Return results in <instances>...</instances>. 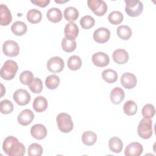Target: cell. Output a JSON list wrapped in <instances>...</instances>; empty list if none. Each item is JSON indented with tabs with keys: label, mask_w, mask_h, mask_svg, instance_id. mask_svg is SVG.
<instances>
[{
	"label": "cell",
	"mask_w": 156,
	"mask_h": 156,
	"mask_svg": "<svg viewBox=\"0 0 156 156\" xmlns=\"http://www.w3.org/2000/svg\"><path fill=\"white\" fill-rule=\"evenodd\" d=\"M2 149L9 156H23L26 152L24 144L13 136H9L5 138Z\"/></svg>",
	"instance_id": "6da1fadb"
},
{
	"label": "cell",
	"mask_w": 156,
	"mask_h": 156,
	"mask_svg": "<svg viewBox=\"0 0 156 156\" xmlns=\"http://www.w3.org/2000/svg\"><path fill=\"white\" fill-rule=\"evenodd\" d=\"M18 69V66L16 62L12 60H7L1 68V77L6 80H12L16 76Z\"/></svg>",
	"instance_id": "7a4b0ae2"
},
{
	"label": "cell",
	"mask_w": 156,
	"mask_h": 156,
	"mask_svg": "<svg viewBox=\"0 0 156 156\" xmlns=\"http://www.w3.org/2000/svg\"><path fill=\"white\" fill-rule=\"evenodd\" d=\"M58 129L63 133H69L73 129L74 124L71 116L66 113H60L56 118Z\"/></svg>",
	"instance_id": "3957f363"
},
{
	"label": "cell",
	"mask_w": 156,
	"mask_h": 156,
	"mask_svg": "<svg viewBox=\"0 0 156 156\" xmlns=\"http://www.w3.org/2000/svg\"><path fill=\"white\" fill-rule=\"evenodd\" d=\"M126 13L131 17L139 16L143 10V4L138 0H125Z\"/></svg>",
	"instance_id": "277c9868"
},
{
	"label": "cell",
	"mask_w": 156,
	"mask_h": 156,
	"mask_svg": "<svg viewBox=\"0 0 156 156\" xmlns=\"http://www.w3.org/2000/svg\"><path fill=\"white\" fill-rule=\"evenodd\" d=\"M152 121L150 119H142L138 126V135L143 139H149L152 135Z\"/></svg>",
	"instance_id": "5b68a950"
},
{
	"label": "cell",
	"mask_w": 156,
	"mask_h": 156,
	"mask_svg": "<svg viewBox=\"0 0 156 156\" xmlns=\"http://www.w3.org/2000/svg\"><path fill=\"white\" fill-rule=\"evenodd\" d=\"M87 4L91 10L99 16L105 15L108 9L105 2L101 0H88Z\"/></svg>",
	"instance_id": "8992f818"
},
{
	"label": "cell",
	"mask_w": 156,
	"mask_h": 156,
	"mask_svg": "<svg viewBox=\"0 0 156 156\" xmlns=\"http://www.w3.org/2000/svg\"><path fill=\"white\" fill-rule=\"evenodd\" d=\"M2 51L7 57H16L20 53V47L16 41L7 40L2 44Z\"/></svg>",
	"instance_id": "52a82bcc"
},
{
	"label": "cell",
	"mask_w": 156,
	"mask_h": 156,
	"mask_svg": "<svg viewBox=\"0 0 156 156\" xmlns=\"http://www.w3.org/2000/svg\"><path fill=\"white\" fill-rule=\"evenodd\" d=\"M64 62L63 59L58 56L50 58L47 62L48 69L53 73L61 72L64 68Z\"/></svg>",
	"instance_id": "ba28073f"
},
{
	"label": "cell",
	"mask_w": 156,
	"mask_h": 156,
	"mask_svg": "<svg viewBox=\"0 0 156 156\" xmlns=\"http://www.w3.org/2000/svg\"><path fill=\"white\" fill-rule=\"evenodd\" d=\"M13 98L18 105L23 106L29 104L30 101V95L27 90L20 88L15 91Z\"/></svg>",
	"instance_id": "9c48e42d"
},
{
	"label": "cell",
	"mask_w": 156,
	"mask_h": 156,
	"mask_svg": "<svg viewBox=\"0 0 156 156\" xmlns=\"http://www.w3.org/2000/svg\"><path fill=\"white\" fill-rule=\"evenodd\" d=\"M110 37V30L105 27H100L94 30L93 39L98 43H105L108 41Z\"/></svg>",
	"instance_id": "30bf717a"
},
{
	"label": "cell",
	"mask_w": 156,
	"mask_h": 156,
	"mask_svg": "<svg viewBox=\"0 0 156 156\" xmlns=\"http://www.w3.org/2000/svg\"><path fill=\"white\" fill-rule=\"evenodd\" d=\"M91 60L95 66L102 68L105 67L108 65L110 58L108 55L105 52H98L93 55Z\"/></svg>",
	"instance_id": "8fae6325"
},
{
	"label": "cell",
	"mask_w": 156,
	"mask_h": 156,
	"mask_svg": "<svg viewBox=\"0 0 156 156\" xmlns=\"http://www.w3.org/2000/svg\"><path fill=\"white\" fill-rule=\"evenodd\" d=\"M120 81L122 87L126 89H132L137 83L135 76L130 73H124L121 77Z\"/></svg>",
	"instance_id": "7c38bea8"
},
{
	"label": "cell",
	"mask_w": 156,
	"mask_h": 156,
	"mask_svg": "<svg viewBox=\"0 0 156 156\" xmlns=\"http://www.w3.org/2000/svg\"><path fill=\"white\" fill-rule=\"evenodd\" d=\"M143 151V146L138 142L129 143L125 148L124 154L126 156H139Z\"/></svg>",
	"instance_id": "4fadbf2b"
},
{
	"label": "cell",
	"mask_w": 156,
	"mask_h": 156,
	"mask_svg": "<svg viewBox=\"0 0 156 156\" xmlns=\"http://www.w3.org/2000/svg\"><path fill=\"white\" fill-rule=\"evenodd\" d=\"M34 118V114L30 109H24L21 111L18 116V123L23 126L30 124Z\"/></svg>",
	"instance_id": "5bb4252c"
},
{
	"label": "cell",
	"mask_w": 156,
	"mask_h": 156,
	"mask_svg": "<svg viewBox=\"0 0 156 156\" xmlns=\"http://www.w3.org/2000/svg\"><path fill=\"white\" fill-rule=\"evenodd\" d=\"M12 21L11 12L7 6L5 4L0 5V24L1 26H7Z\"/></svg>",
	"instance_id": "9a60e30c"
},
{
	"label": "cell",
	"mask_w": 156,
	"mask_h": 156,
	"mask_svg": "<svg viewBox=\"0 0 156 156\" xmlns=\"http://www.w3.org/2000/svg\"><path fill=\"white\" fill-rule=\"evenodd\" d=\"M31 135L37 140L44 139L47 135V129L46 127L41 124H37L30 129Z\"/></svg>",
	"instance_id": "2e32d148"
},
{
	"label": "cell",
	"mask_w": 156,
	"mask_h": 156,
	"mask_svg": "<svg viewBox=\"0 0 156 156\" xmlns=\"http://www.w3.org/2000/svg\"><path fill=\"white\" fill-rule=\"evenodd\" d=\"M79 32V28L77 24L74 22H69L66 24L64 29L65 37L71 40H75L78 36Z\"/></svg>",
	"instance_id": "e0dca14e"
},
{
	"label": "cell",
	"mask_w": 156,
	"mask_h": 156,
	"mask_svg": "<svg viewBox=\"0 0 156 156\" xmlns=\"http://www.w3.org/2000/svg\"><path fill=\"white\" fill-rule=\"evenodd\" d=\"M112 57L114 62L119 65L124 64L129 60V54L123 49H116L113 52Z\"/></svg>",
	"instance_id": "ac0fdd59"
},
{
	"label": "cell",
	"mask_w": 156,
	"mask_h": 156,
	"mask_svg": "<svg viewBox=\"0 0 156 156\" xmlns=\"http://www.w3.org/2000/svg\"><path fill=\"white\" fill-rule=\"evenodd\" d=\"M124 90L119 87L114 88L110 93V101L114 104H119L124 99Z\"/></svg>",
	"instance_id": "d6986e66"
},
{
	"label": "cell",
	"mask_w": 156,
	"mask_h": 156,
	"mask_svg": "<svg viewBox=\"0 0 156 156\" xmlns=\"http://www.w3.org/2000/svg\"><path fill=\"white\" fill-rule=\"evenodd\" d=\"M32 105L35 112L39 113L43 112L46 110L48 107V101L44 97L39 96L34 99Z\"/></svg>",
	"instance_id": "ffe728a7"
},
{
	"label": "cell",
	"mask_w": 156,
	"mask_h": 156,
	"mask_svg": "<svg viewBox=\"0 0 156 156\" xmlns=\"http://www.w3.org/2000/svg\"><path fill=\"white\" fill-rule=\"evenodd\" d=\"M46 16L49 21L56 23L60 22L62 19V13L58 8L52 7L47 11Z\"/></svg>",
	"instance_id": "44dd1931"
},
{
	"label": "cell",
	"mask_w": 156,
	"mask_h": 156,
	"mask_svg": "<svg viewBox=\"0 0 156 156\" xmlns=\"http://www.w3.org/2000/svg\"><path fill=\"white\" fill-rule=\"evenodd\" d=\"M11 30L15 35L22 36L26 33L27 27L24 22L17 21L12 24L11 26Z\"/></svg>",
	"instance_id": "7402d4cb"
},
{
	"label": "cell",
	"mask_w": 156,
	"mask_h": 156,
	"mask_svg": "<svg viewBox=\"0 0 156 156\" xmlns=\"http://www.w3.org/2000/svg\"><path fill=\"white\" fill-rule=\"evenodd\" d=\"M27 20L32 24H37L41 21L42 14L41 12L36 9H32L27 13Z\"/></svg>",
	"instance_id": "603a6c76"
},
{
	"label": "cell",
	"mask_w": 156,
	"mask_h": 156,
	"mask_svg": "<svg viewBox=\"0 0 156 156\" xmlns=\"http://www.w3.org/2000/svg\"><path fill=\"white\" fill-rule=\"evenodd\" d=\"M108 146L112 152L115 153H119L122 149L123 144L119 138L113 136L109 140Z\"/></svg>",
	"instance_id": "cb8c5ba5"
},
{
	"label": "cell",
	"mask_w": 156,
	"mask_h": 156,
	"mask_svg": "<svg viewBox=\"0 0 156 156\" xmlns=\"http://www.w3.org/2000/svg\"><path fill=\"white\" fill-rule=\"evenodd\" d=\"M116 34L119 38L123 40H129L132 35V29L126 25L119 26L116 30Z\"/></svg>",
	"instance_id": "d4e9b609"
},
{
	"label": "cell",
	"mask_w": 156,
	"mask_h": 156,
	"mask_svg": "<svg viewBox=\"0 0 156 156\" xmlns=\"http://www.w3.org/2000/svg\"><path fill=\"white\" fill-rule=\"evenodd\" d=\"M97 140L96 134L91 130L86 131L83 133L82 135V141L86 146L93 145Z\"/></svg>",
	"instance_id": "484cf974"
},
{
	"label": "cell",
	"mask_w": 156,
	"mask_h": 156,
	"mask_svg": "<svg viewBox=\"0 0 156 156\" xmlns=\"http://www.w3.org/2000/svg\"><path fill=\"white\" fill-rule=\"evenodd\" d=\"M63 15L66 21L73 22L78 18L79 13L78 10L76 8L70 6L65 9Z\"/></svg>",
	"instance_id": "4316f807"
},
{
	"label": "cell",
	"mask_w": 156,
	"mask_h": 156,
	"mask_svg": "<svg viewBox=\"0 0 156 156\" xmlns=\"http://www.w3.org/2000/svg\"><path fill=\"white\" fill-rule=\"evenodd\" d=\"M101 76L103 80L108 83H113L118 79L117 73L112 69H105L102 71Z\"/></svg>",
	"instance_id": "83f0119b"
},
{
	"label": "cell",
	"mask_w": 156,
	"mask_h": 156,
	"mask_svg": "<svg viewBox=\"0 0 156 156\" xmlns=\"http://www.w3.org/2000/svg\"><path fill=\"white\" fill-rule=\"evenodd\" d=\"M82 60L78 55H72L68 58L67 61V65L68 68L73 71L79 69L82 66Z\"/></svg>",
	"instance_id": "f1b7e54d"
},
{
	"label": "cell",
	"mask_w": 156,
	"mask_h": 156,
	"mask_svg": "<svg viewBox=\"0 0 156 156\" xmlns=\"http://www.w3.org/2000/svg\"><path fill=\"white\" fill-rule=\"evenodd\" d=\"M77 46V43L75 40H71L66 37H63L62 40V48L66 52L74 51Z\"/></svg>",
	"instance_id": "f546056e"
},
{
	"label": "cell",
	"mask_w": 156,
	"mask_h": 156,
	"mask_svg": "<svg viewBox=\"0 0 156 156\" xmlns=\"http://www.w3.org/2000/svg\"><path fill=\"white\" fill-rule=\"evenodd\" d=\"M138 110L137 104L132 100L126 101L123 105V111L128 116H132L136 114Z\"/></svg>",
	"instance_id": "4dcf8cb0"
},
{
	"label": "cell",
	"mask_w": 156,
	"mask_h": 156,
	"mask_svg": "<svg viewBox=\"0 0 156 156\" xmlns=\"http://www.w3.org/2000/svg\"><path fill=\"white\" fill-rule=\"evenodd\" d=\"M60 78L58 76L51 74L48 76L45 80V85L48 89L54 90L57 88L60 83Z\"/></svg>",
	"instance_id": "1f68e13d"
},
{
	"label": "cell",
	"mask_w": 156,
	"mask_h": 156,
	"mask_svg": "<svg viewBox=\"0 0 156 156\" xmlns=\"http://www.w3.org/2000/svg\"><path fill=\"white\" fill-rule=\"evenodd\" d=\"M123 15L119 11H113L108 16V20L109 22L113 25L119 24L123 21Z\"/></svg>",
	"instance_id": "d6a6232c"
},
{
	"label": "cell",
	"mask_w": 156,
	"mask_h": 156,
	"mask_svg": "<svg viewBox=\"0 0 156 156\" xmlns=\"http://www.w3.org/2000/svg\"><path fill=\"white\" fill-rule=\"evenodd\" d=\"M29 88L30 91L34 93L38 94L41 92L43 90V83L40 79L35 77L29 85Z\"/></svg>",
	"instance_id": "836d02e7"
},
{
	"label": "cell",
	"mask_w": 156,
	"mask_h": 156,
	"mask_svg": "<svg viewBox=\"0 0 156 156\" xmlns=\"http://www.w3.org/2000/svg\"><path fill=\"white\" fill-rule=\"evenodd\" d=\"M95 20L90 15H85L81 18L80 24L84 29H90L94 26Z\"/></svg>",
	"instance_id": "e575fe53"
},
{
	"label": "cell",
	"mask_w": 156,
	"mask_h": 156,
	"mask_svg": "<svg viewBox=\"0 0 156 156\" xmlns=\"http://www.w3.org/2000/svg\"><path fill=\"white\" fill-rule=\"evenodd\" d=\"M0 110L2 114H9L13 110V104L8 99H4L0 103Z\"/></svg>",
	"instance_id": "d590c367"
},
{
	"label": "cell",
	"mask_w": 156,
	"mask_h": 156,
	"mask_svg": "<svg viewBox=\"0 0 156 156\" xmlns=\"http://www.w3.org/2000/svg\"><path fill=\"white\" fill-rule=\"evenodd\" d=\"M27 153L29 156H41L43 154V147L38 143H32L29 146Z\"/></svg>",
	"instance_id": "8d00e7d4"
},
{
	"label": "cell",
	"mask_w": 156,
	"mask_h": 156,
	"mask_svg": "<svg viewBox=\"0 0 156 156\" xmlns=\"http://www.w3.org/2000/svg\"><path fill=\"white\" fill-rule=\"evenodd\" d=\"M141 113L144 118L151 119L155 113V107L151 104H147L143 107Z\"/></svg>",
	"instance_id": "74e56055"
},
{
	"label": "cell",
	"mask_w": 156,
	"mask_h": 156,
	"mask_svg": "<svg viewBox=\"0 0 156 156\" xmlns=\"http://www.w3.org/2000/svg\"><path fill=\"white\" fill-rule=\"evenodd\" d=\"M33 79V73L28 70L23 71L20 75V80L21 83L25 85H29Z\"/></svg>",
	"instance_id": "f35d334b"
},
{
	"label": "cell",
	"mask_w": 156,
	"mask_h": 156,
	"mask_svg": "<svg viewBox=\"0 0 156 156\" xmlns=\"http://www.w3.org/2000/svg\"><path fill=\"white\" fill-rule=\"evenodd\" d=\"M31 2L40 7H46L50 3V0H32Z\"/></svg>",
	"instance_id": "ab89813d"
},
{
	"label": "cell",
	"mask_w": 156,
	"mask_h": 156,
	"mask_svg": "<svg viewBox=\"0 0 156 156\" xmlns=\"http://www.w3.org/2000/svg\"><path fill=\"white\" fill-rule=\"evenodd\" d=\"M1 96H2L3 95H4V94L5 93V88H4V86H3V85L2 84H1Z\"/></svg>",
	"instance_id": "60d3db41"
},
{
	"label": "cell",
	"mask_w": 156,
	"mask_h": 156,
	"mask_svg": "<svg viewBox=\"0 0 156 156\" xmlns=\"http://www.w3.org/2000/svg\"><path fill=\"white\" fill-rule=\"evenodd\" d=\"M68 1H69V0H65V1H63V0H62V1H57V0H55V2H56V3H58V4H62V3H65V2H68Z\"/></svg>",
	"instance_id": "b9f144b4"
}]
</instances>
